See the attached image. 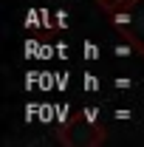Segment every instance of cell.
Segmentation results:
<instances>
[{
  "instance_id": "5b68a950",
  "label": "cell",
  "mask_w": 144,
  "mask_h": 147,
  "mask_svg": "<svg viewBox=\"0 0 144 147\" xmlns=\"http://www.w3.org/2000/svg\"><path fill=\"white\" fill-rule=\"evenodd\" d=\"M85 91H88V93H96V91H99V79H96L93 74H85Z\"/></svg>"
},
{
  "instance_id": "277c9868",
  "label": "cell",
  "mask_w": 144,
  "mask_h": 147,
  "mask_svg": "<svg viewBox=\"0 0 144 147\" xmlns=\"http://www.w3.org/2000/svg\"><path fill=\"white\" fill-rule=\"evenodd\" d=\"M82 54H85V59H99V45L85 42V45H82Z\"/></svg>"
},
{
  "instance_id": "ba28073f",
  "label": "cell",
  "mask_w": 144,
  "mask_h": 147,
  "mask_svg": "<svg viewBox=\"0 0 144 147\" xmlns=\"http://www.w3.org/2000/svg\"><path fill=\"white\" fill-rule=\"evenodd\" d=\"M57 54H59L62 59H65V54H68V48H65V42H59V45H57Z\"/></svg>"
},
{
  "instance_id": "7a4b0ae2",
  "label": "cell",
  "mask_w": 144,
  "mask_h": 147,
  "mask_svg": "<svg viewBox=\"0 0 144 147\" xmlns=\"http://www.w3.org/2000/svg\"><path fill=\"white\" fill-rule=\"evenodd\" d=\"M54 28H68V11L65 9L54 11Z\"/></svg>"
},
{
  "instance_id": "9c48e42d",
  "label": "cell",
  "mask_w": 144,
  "mask_h": 147,
  "mask_svg": "<svg viewBox=\"0 0 144 147\" xmlns=\"http://www.w3.org/2000/svg\"><path fill=\"white\" fill-rule=\"evenodd\" d=\"M116 54H119V57H124V54H130V45H119V48H116Z\"/></svg>"
},
{
  "instance_id": "3957f363",
  "label": "cell",
  "mask_w": 144,
  "mask_h": 147,
  "mask_svg": "<svg viewBox=\"0 0 144 147\" xmlns=\"http://www.w3.org/2000/svg\"><path fill=\"white\" fill-rule=\"evenodd\" d=\"M82 119L96 127V122H99V108H85V110H82Z\"/></svg>"
},
{
  "instance_id": "52a82bcc",
  "label": "cell",
  "mask_w": 144,
  "mask_h": 147,
  "mask_svg": "<svg viewBox=\"0 0 144 147\" xmlns=\"http://www.w3.org/2000/svg\"><path fill=\"white\" fill-rule=\"evenodd\" d=\"M116 88H119V91H127V88H133V79H127V76H119V79H116Z\"/></svg>"
},
{
  "instance_id": "6da1fadb",
  "label": "cell",
  "mask_w": 144,
  "mask_h": 147,
  "mask_svg": "<svg viewBox=\"0 0 144 147\" xmlns=\"http://www.w3.org/2000/svg\"><path fill=\"white\" fill-rule=\"evenodd\" d=\"M96 3H99V6H102V9L108 11V14H113L116 9H124V6L136 3V0H96Z\"/></svg>"
},
{
  "instance_id": "8992f818",
  "label": "cell",
  "mask_w": 144,
  "mask_h": 147,
  "mask_svg": "<svg viewBox=\"0 0 144 147\" xmlns=\"http://www.w3.org/2000/svg\"><path fill=\"white\" fill-rule=\"evenodd\" d=\"M40 79H42V82H40V88H42V91H51V79H54V74L42 71V74H40Z\"/></svg>"
}]
</instances>
